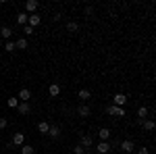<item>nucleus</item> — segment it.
Masks as SVG:
<instances>
[{"mask_svg":"<svg viewBox=\"0 0 156 154\" xmlns=\"http://www.w3.org/2000/svg\"><path fill=\"white\" fill-rule=\"evenodd\" d=\"M106 113L110 115V117H125V115H127V113H125V108L115 106V104H108V106H106Z\"/></svg>","mask_w":156,"mask_h":154,"instance_id":"1","label":"nucleus"},{"mask_svg":"<svg viewBox=\"0 0 156 154\" xmlns=\"http://www.w3.org/2000/svg\"><path fill=\"white\" fill-rule=\"evenodd\" d=\"M112 104L123 108L125 104H127V96H125V94H115V96H112Z\"/></svg>","mask_w":156,"mask_h":154,"instance_id":"2","label":"nucleus"},{"mask_svg":"<svg viewBox=\"0 0 156 154\" xmlns=\"http://www.w3.org/2000/svg\"><path fill=\"white\" fill-rule=\"evenodd\" d=\"M40 23H42V17H40L37 13H34V15L27 17V25H29V27H37Z\"/></svg>","mask_w":156,"mask_h":154,"instance_id":"3","label":"nucleus"},{"mask_svg":"<svg viewBox=\"0 0 156 154\" xmlns=\"http://www.w3.org/2000/svg\"><path fill=\"white\" fill-rule=\"evenodd\" d=\"M37 6H40V4H37L36 0H27V2H25V15H27V13L34 15V13L37 11Z\"/></svg>","mask_w":156,"mask_h":154,"instance_id":"4","label":"nucleus"},{"mask_svg":"<svg viewBox=\"0 0 156 154\" xmlns=\"http://www.w3.org/2000/svg\"><path fill=\"white\" fill-rule=\"evenodd\" d=\"M17 98H19V102H29L31 100V92L27 88H23V90H19V96Z\"/></svg>","mask_w":156,"mask_h":154,"instance_id":"5","label":"nucleus"},{"mask_svg":"<svg viewBox=\"0 0 156 154\" xmlns=\"http://www.w3.org/2000/svg\"><path fill=\"white\" fill-rule=\"evenodd\" d=\"M77 115H79V117H90V115H92V108L87 106V104H79V106H77Z\"/></svg>","mask_w":156,"mask_h":154,"instance_id":"6","label":"nucleus"},{"mask_svg":"<svg viewBox=\"0 0 156 154\" xmlns=\"http://www.w3.org/2000/svg\"><path fill=\"white\" fill-rule=\"evenodd\" d=\"M121 150H123V152H127V154H131L133 150H135V146H133L131 140H125V142H121Z\"/></svg>","mask_w":156,"mask_h":154,"instance_id":"7","label":"nucleus"},{"mask_svg":"<svg viewBox=\"0 0 156 154\" xmlns=\"http://www.w3.org/2000/svg\"><path fill=\"white\" fill-rule=\"evenodd\" d=\"M96 152L98 154H108V152H110V144H108V142H100L96 146Z\"/></svg>","mask_w":156,"mask_h":154,"instance_id":"8","label":"nucleus"},{"mask_svg":"<svg viewBox=\"0 0 156 154\" xmlns=\"http://www.w3.org/2000/svg\"><path fill=\"white\" fill-rule=\"evenodd\" d=\"M12 144H15V146H23V144H25V133L17 131V133L12 135Z\"/></svg>","mask_w":156,"mask_h":154,"instance_id":"9","label":"nucleus"},{"mask_svg":"<svg viewBox=\"0 0 156 154\" xmlns=\"http://www.w3.org/2000/svg\"><path fill=\"white\" fill-rule=\"evenodd\" d=\"M98 138H100V142H108L110 140V129L108 127H102V129L98 131Z\"/></svg>","mask_w":156,"mask_h":154,"instance_id":"10","label":"nucleus"},{"mask_svg":"<svg viewBox=\"0 0 156 154\" xmlns=\"http://www.w3.org/2000/svg\"><path fill=\"white\" fill-rule=\"evenodd\" d=\"M79 146H81V148H85V150H87V148H92V146H94V138H92V135H83Z\"/></svg>","mask_w":156,"mask_h":154,"instance_id":"11","label":"nucleus"},{"mask_svg":"<svg viewBox=\"0 0 156 154\" xmlns=\"http://www.w3.org/2000/svg\"><path fill=\"white\" fill-rule=\"evenodd\" d=\"M29 110H31L29 102H19V106H17V113L19 115H29Z\"/></svg>","mask_w":156,"mask_h":154,"instance_id":"12","label":"nucleus"},{"mask_svg":"<svg viewBox=\"0 0 156 154\" xmlns=\"http://www.w3.org/2000/svg\"><path fill=\"white\" fill-rule=\"evenodd\" d=\"M140 125H142V127H144L146 131H154V121H152V119H144V121H140Z\"/></svg>","mask_w":156,"mask_h":154,"instance_id":"13","label":"nucleus"},{"mask_svg":"<svg viewBox=\"0 0 156 154\" xmlns=\"http://www.w3.org/2000/svg\"><path fill=\"white\" fill-rule=\"evenodd\" d=\"M48 94L52 96V98H56V96L60 94V85H58V83H50V85H48Z\"/></svg>","mask_w":156,"mask_h":154,"instance_id":"14","label":"nucleus"},{"mask_svg":"<svg viewBox=\"0 0 156 154\" xmlns=\"http://www.w3.org/2000/svg\"><path fill=\"white\" fill-rule=\"evenodd\" d=\"M48 135L52 138V140H56V138H60V127H58V125H50Z\"/></svg>","mask_w":156,"mask_h":154,"instance_id":"15","label":"nucleus"},{"mask_svg":"<svg viewBox=\"0 0 156 154\" xmlns=\"http://www.w3.org/2000/svg\"><path fill=\"white\" fill-rule=\"evenodd\" d=\"M15 48H17V50H27V38H19V40L15 42Z\"/></svg>","mask_w":156,"mask_h":154,"instance_id":"16","label":"nucleus"},{"mask_svg":"<svg viewBox=\"0 0 156 154\" xmlns=\"http://www.w3.org/2000/svg\"><path fill=\"white\" fill-rule=\"evenodd\" d=\"M0 36L9 42V40H11V36H12V29H11V27H0Z\"/></svg>","mask_w":156,"mask_h":154,"instance_id":"17","label":"nucleus"},{"mask_svg":"<svg viewBox=\"0 0 156 154\" xmlns=\"http://www.w3.org/2000/svg\"><path fill=\"white\" fill-rule=\"evenodd\" d=\"M48 129H50L48 121H40V123H37V131H40V133H48Z\"/></svg>","mask_w":156,"mask_h":154,"instance_id":"18","label":"nucleus"},{"mask_svg":"<svg viewBox=\"0 0 156 154\" xmlns=\"http://www.w3.org/2000/svg\"><path fill=\"white\" fill-rule=\"evenodd\" d=\"M27 17H29V15H25V13H19V15H17V23L21 25V27H23V25H27Z\"/></svg>","mask_w":156,"mask_h":154,"instance_id":"19","label":"nucleus"},{"mask_svg":"<svg viewBox=\"0 0 156 154\" xmlns=\"http://www.w3.org/2000/svg\"><path fill=\"white\" fill-rule=\"evenodd\" d=\"M77 29H79V23H77V21H69V23H67V31H71V34H75Z\"/></svg>","mask_w":156,"mask_h":154,"instance_id":"20","label":"nucleus"},{"mask_svg":"<svg viewBox=\"0 0 156 154\" xmlns=\"http://www.w3.org/2000/svg\"><path fill=\"white\" fill-rule=\"evenodd\" d=\"M79 100H90V98H92V92H90V90H79Z\"/></svg>","mask_w":156,"mask_h":154,"instance_id":"21","label":"nucleus"},{"mask_svg":"<svg viewBox=\"0 0 156 154\" xmlns=\"http://www.w3.org/2000/svg\"><path fill=\"white\" fill-rule=\"evenodd\" d=\"M21 154H36V150H34V146L23 144V146H21Z\"/></svg>","mask_w":156,"mask_h":154,"instance_id":"22","label":"nucleus"},{"mask_svg":"<svg viewBox=\"0 0 156 154\" xmlns=\"http://www.w3.org/2000/svg\"><path fill=\"white\" fill-rule=\"evenodd\" d=\"M6 106H9V108H17V106H19V98H12V96H11V98L6 100Z\"/></svg>","mask_w":156,"mask_h":154,"instance_id":"23","label":"nucleus"},{"mask_svg":"<svg viewBox=\"0 0 156 154\" xmlns=\"http://www.w3.org/2000/svg\"><path fill=\"white\" fill-rule=\"evenodd\" d=\"M137 117H140V121H144V119L148 117V108H146V106H140V108H137Z\"/></svg>","mask_w":156,"mask_h":154,"instance_id":"24","label":"nucleus"},{"mask_svg":"<svg viewBox=\"0 0 156 154\" xmlns=\"http://www.w3.org/2000/svg\"><path fill=\"white\" fill-rule=\"evenodd\" d=\"M4 50H6V52H15V50H17V48H15V42H12V40H9V42L4 44Z\"/></svg>","mask_w":156,"mask_h":154,"instance_id":"25","label":"nucleus"},{"mask_svg":"<svg viewBox=\"0 0 156 154\" xmlns=\"http://www.w3.org/2000/svg\"><path fill=\"white\" fill-rule=\"evenodd\" d=\"M73 154H85V148H81V146L77 144V146L73 148Z\"/></svg>","mask_w":156,"mask_h":154,"instance_id":"26","label":"nucleus"},{"mask_svg":"<svg viewBox=\"0 0 156 154\" xmlns=\"http://www.w3.org/2000/svg\"><path fill=\"white\" fill-rule=\"evenodd\" d=\"M23 34L31 36V34H34V27H29V25H23Z\"/></svg>","mask_w":156,"mask_h":154,"instance_id":"27","label":"nucleus"},{"mask_svg":"<svg viewBox=\"0 0 156 154\" xmlns=\"http://www.w3.org/2000/svg\"><path fill=\"white\" fill-rule=\"evenodd\" d=\"M6 125H9V121L4 117H0V129H6Z\"/></svg>","mask_w":156,"mask_h":154,"instance_id":"28","label":"nucleus"},{"mask_svg":"<svg viewBox=\"0 0 156 154\" xmlns=\"http://www.w3.org/2000/svg\"><path fill=\"white\" fill-rule=\"evenodd\" d=\"M137 154H150V150L144 146V148H140V150H137Z\"/></svg>","mask_w":156,"mask_h":154,"instance_id":"29","label":"nucleus"}]
</instances>
